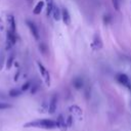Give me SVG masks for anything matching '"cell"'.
Listing matches in <instances>:
<instances>
[{"mask_svg": "<svg viewBox=\"0 0 131 131\" xmlns=\"http://www.w3.org/2000/svg\"><path fill=\"white\" fill-rule=\"evenodd\" d=\"M25 128H40V129H54L57 127L56 121L51 119H40L28 122L24 125Z\"/></svg>", "mask_w": 131, "mask_h": 131, "instance_id": "obj_1", "label": "cell"}, {"mask_svg": "<svg viewBox=\"0 0 131 131\" xmlns=\"http://www.w3.org/2000/svg\"><path fill=\"white\" fill-rule=\"evenodd\" d=\"M37 64H38L39 71H40L41 76L43 77V79H44V81H45L46 85H47V86H49V85H50V75H49V72L45 69V67H44L40 61H38V62H37Z\"/></svg>", "mask_w": 131, "mask_h": 131, "instance_id": "obj_2", "label": "cell"}, {"mask_svg": "<svg viewBox=\"0 0 131 131\" xmlns=\"http://www.w3.org/2000/svg\"><path fill=\"white\" fill-rule=\"evenodd\" d=\"M116 78H117V81L120 84H122L123 86H125V87H127L128 89L131 90V82H130V80H129L127 75H125V74H118Z\"/></svg>", "mask_w": 131, "mask_h": 131, "instance_id": "obj_3", "label": "cell"}, {"mask_svg": "<svg viewBox=\"0 0 131 131\" xmlns=\"http://www.w3.org/2000/svg\"><path fill=\"white\" fill-rule=\"evenodd\" d=\"M26 23H27V26L29 27V29H30V31H31V33H32V35L34 36V38H35L36 40H39L40 36H39V32H38L37 26H36L33 21H31V20H27Z\"/></svg>", "mask_w": 131, "mask_h": 131, "instance_id": "obj_4", "label": "cell"}, {"mask_svg": "<svg viewBox=\"0 0 131 131\" xmlns=\"http://www.w3.org/2000/svg\"><path fill=\"white\" fill-rule=\"evenodd\" d=\"M7 41H6V43H7V48H10V47H12L14 44H15V41H16V36H15V34L14 33H12V32H10L9 30L7 31Z\"/></svg>", "mask_w": 131, "mask_h": 131, "instance_id": "obj_5", "label": "cell"}, {"mask_svg": "<svg viewBox=\"0 0 131 131\" xmlns=\"http://www.w3.org/2000/svg\"><path fill=\"white\" fill-rule=\"evenodd\" d=\"M56 106H57V96L54 94L51 97V100H50L49 105H48V112H49V114H54V112L56 111Z\"/></svg>", "mask_w": 131, "mask_h": 131, "instance_id": "obj_6", "label": "cell"}, {"mask_svg": "<svg viewBox=\"0 0 131 131\" xmlns=\"http://www.w3.org/2000/svg\"><path fill=\"white\" fill-rule=\"evenodd\" d=\"M92 47L97 50V49H101L102 47V42H101V38L99 36V34H95L94 38H93V43H92Z\"/></svg>", "mask_w": 131, "mask_h": 131, "instance_id": "obj_7", "label": "cell"}, {"mask_svg": "<svg viewBox=\"0 0 131 131\" xmlns=\"http://www.w3.org/2000/svg\"><path fill=\"white\" fill-rule=\"evenodd\" d=\"M61 18H62V21H63L64 25L69 26L71 24V16H70V13H69L67 8L61 9Z\"/></svg>", "mask_w": 131, "mask_h": 131, "instance_id": "obj_8", "label": "cell"}, {"mask_svg": "<svg viewBox=\"0 0 131 131\" xmlns=\"http://www.w3.org/2000/svg\"><path fill=\"white\" fill-rule=\"evenodd\" d=\"M51 13H52L53 18H54L55 20H59V19L61 18V11H60L59 7L53 5V9H52V12H51Z\"/></svg>", "mask_w": 131, "mask_h": 131, "instance_id": "obj_9", "label": "cell"}, {"mask_svg": "<svg viewBox=\"0 0 131 131\" xmlns=\"http://www.w3.org/2000/svg\"><path fill=\"white\" fill-rule=\"evenodd\" d=\"M8 21H9V31L12 33H16V28H15V19L13 15H9L8 16Z\"/></svg>", "mask_w": 131, "mask_h": 131, "instance_id": "obj_10", "label": "cell"}, {"mask_svg": "<svg viewBox=\"0 0 131 131\" xmlns=\"http://www.w3.org/2000/svg\"><path fill=\"white\" fill-rule=\"evenodd\" d=\"M43 7H44V1H39V2L36 4V6L34 7L33 13H34V14H40L41 11H42V9H43Z\"/></svg>", "mask_w": 131, "mask_h": 131, "instance_id": "obj_11", "label": "cell"}, {"mask_svg": "<svg viewBox=\"0 0 131 131\" xmlns=\"http://www.w3.org/2000/svg\"><path fill=\"white\" fill-rule=\"evenodd\" d=\"M73 85H74V87H75L76 89H81V88L83 87V85H84L83 79L80 78V77H77L76 79H74V81H73Z\"/></svg>", "mask_w": 131, "mask_h": 131, "instance_id": "obj_12", "label": "cell"}, {"mask_svg": "<svg viewBox=\"0 0 131 131\" xmlns=\"http://www.w3.org/2000/svg\"><path fill=\"white\" fill-rule=\"evenodd\" d=\"M21 93H23L21 89H16V88H13V89H11V90L9 91L8 95H9L10 97H17V96H19Z\"/></svg>", "mask_w": 131, "mask_h": 131, "instance_id": "obj_13", "label": "cell"}, {"mask_svg": "<svg viewBox=\"0 0 131 131\" xmlns=\"http://www.w3.org/2000/svg\"><path fill=\"white\" fill-rule=\"evenodd\" d=\"M13 61H14V53L10 54L9 57L7 58V61H6V69H7V70H10V69H11Z\"/></svg>", "mask_w": 131, "mask_h": 131, "instance_id": "obj_14", "label": "cell"}, {"mask_svg": "<svg viewBox=\"0 0 131 131\" xmlns=\"http://www.w3.org/2000/svg\"><path fill=\"white\" fill-rule=\"evenodd\" d=\"M46 3H47L46 14L49 15V14L52 12V9H53V1H52V0H46Z\"/></svg>", "mask_w": 131, "mask_h": 131, "instance_id": "obj_15", "label": "cell"}, {"mask_svg": "<svg viewBox=\"0 0 131 131\" xmlns=\"http://www.w3.org/2000/svg\"><path fill=\"white\" fill-rule=\"evenodd\" d=\"M12 107V105L10 103H7V102H0V110H7V108H10Z\"/></svg>", "mask_w": 131, "mask_h": 131, "instance_id": "obj_16", "label": "cell"}, {"mask_svg": "<svg viewBox=\"0 0 131 131\" xmlns=\"http://www.w3.org/2000/svg\"><path fill=\"white\" fill-rule=\"evenodd\" d=\"M30 87H31V82L28 81V82H26V83L21 86V91H23V92H24V91H27V90H29Z\"/></svg>", "mask_w": 131, "mask_h": 131, "instance_id": "obj_17", "label": "cell"}, {"mask_svg": "<svg viewBox=\"0 0 131 131\" xmlns=\"http://www.w3.org/2000/svg\"><path fill=\"white\" fill-rule=\"evenodd\" d=\"M113 6L115 7L116 10H120V0H112Z\"/></svg>", "mask_w": 131, "mask_h": 131, "instance_id": "obj_18", "label": "cell"}, {"mask_svg": "<svg viewBox=\"0 0 131 131\" xmlns=\"http://www.w3.org/2000/svg\"><path fill=\"white\" fill-rule=\"evenodd\" d=\"M3 66H4V53L1 52L0 53V70H2Z\"/></svg>", "mask_w": 131, "mask_h": 131, "instance_id": "obj_19", "label": "cell"}, {"mask_svg": "<svg viewBox=\"0 0 131 131\" xmlns=\"http://www.w3.org/2000/svg\"><path fill=\"white\" fill-rule=\"evenodd\" d=\"M40 50H41L43 53H45V52H46V47H45L43 44H41V45H40Z\"/></svg>", "mask_w": 131, "mask_h": 131, "instance_id": "obj_20", "label": "cell"}, {"mask_svg": "<svg viewBox=\"0 0 131 131\" xmlns=\"http://www.w3.org/2000/svg\"><path fill=\"white\" fill-rule=\"evenodd\" d=\"M108 21H110V16H108V15H104V23L107 25Z\"/></svg>", "mask_w": 131, "mask_h": 131, "instance_id": "obj_21", "label": "cell"}, {"mask_svg": "<svg viewBox=\"0 0 131 131\" xmlns=\"http://www.w3.org/2000/svg\"><path fill=\"white\" fill-rule=\"evenodd\" d=\"M5 97H6V95H5V94L0 93V98H2V99H3V98H5Z\"/></svg>", "mask_w": 131, "mask_h": 131, "instance_id": "obj_22", "label": "cell"}, {"mask_svg": "<svg viewBox=\"0 0 131 131\" xmlns=\"http://www.w3.org/2000/svg\"><path fill=\"white\" fill-rule=\"evenodd\" d=\"M27 1H29V2H31V1H32V0H27Z\"/></svg>", "mask_w": 131, "mask_h": 131, "instance_id": "obj_23", "label": "cell"}]
</instances>
